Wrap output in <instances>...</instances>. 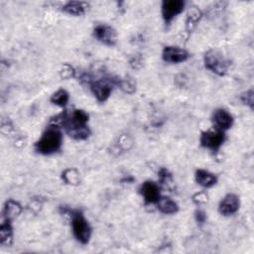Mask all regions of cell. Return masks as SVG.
I'll return each mask as SVG.
<instances>
[{
    "mask_svg": "<svg viewBox=\"0 0 254 254\" xmlns=\"http://www.w3.org/2000/svg\"><path fill=\"white\" fill-rule=\"evenodd\" d=\"M69 213L71 217V227L72 232H74L75 237L83 244H87L92 235V229L89 222L86 220V217L80 210H70L64 209V213Z\"/></svg>",
    "mask_w": 254,
    "mask_h": 254,
    "instance_id": "7a4b0ae2",
    "label": "cell"
},
{
    "mask_svg": "<svg viewBox=\"0 0 254 254\" xmlns=\"http://www.w3.org/2000/svg\"><path fill=\"white\" fill-rule=\"evenodd\" d=\"M140 193L147 204H156L160 197V187L152 181H147L142 184Z\"/></svg>",
    "mask_w": 254,
    "mask_h": 254,
    "instance_id": "9c48e42d",
    "label": "cell"
},
{
    "mask_svg": "<svg viewBox=\"0 0 254 254\" xmlns=\"http://www.w3.org/2000/svg\"><path fill=\"white\" fill-rule=\"evenodd\" d=\"M239 206H240L239 198L234 194H229L221 201L219 206V210L221 214L225 216H229L234 214L238 210Z\"/></svg>",
    "mask_w": 254,
    "mask_h": 254,
    "instance_id": "30bf717a",
    "label": "cell"
},
{
    "mask_svg": "<svg viewBox=\"0 0 254 254\" xmlns=\"http://www.w3.org/2000/svg\"><path fill=\"white\" fill-rule=\"evenodd\" d=\"M12 227L10 225V221L4 220V222L0 228V243L3 246H8L12 241Z\"/></svg>",
    "mask_w": 254,
    "mask_h": 254,
    "instance_id": "9a60e30c",
    "label": "cell"
},
{
    "mask_svg": "<svg viewBox=\"0 0 254 254\" xmlns=\"http://www.w3.org/2000/svg\"><path fill=\"white\" fill-rule=\"evenodd\" d=\"M21 211H22L21 206L17 202H14V201L10 200L6 203L5 208H4V211H3L4 220L11 221V220L14 219V217L19 215Z\"/></svg>",
    "mask_w": 254,
    "mask_h": 254,
    "instance_id": "2e32d148",
    "label": "cell"
},
{
    "mask_svg": "<svg viewBox=\"0 0 254 254\" xmlns=\"http://www.w3.org/2000/svg\"><path fill=\"white\" fill-rule=\"evenodd\" d=\"M69 95L68 92L66 90L61 89L53 93V95L51 96V102L56 105L64 107L69 102Z\"/></svg>",
    "mask_w": 254,
    "mask_h": 254,
    "instance_id": "e0dca14e",
    "label": "cell"
},
{
    "mask_svg": "<svg viewBox=\"0 0 254 254\" xmlns=\"http://www.w3.org/2000/svg\"><path fill=\"white\" fill-rule=\"evenodd\" d=\"M212 120H213V123L216 126V128L223 130V131L230 129L233 124L232 115L226 110H223V108L216 110L213 113Z\"/></svg>",
    "mask_w": 254,
    "mask_h": 254,
    "instance_id": "8fae6325",
    "label": "cell"
},
{
    "mask_svg": "<svg viewBox=\"0 0 254 254\" xmlns=\"http://www.w3.org/2000/svg\"><path fill=\"white\" fill-rule=\"evenodd\" d=\"M162 58L166 63L179 64L188 60L189 53L186 50L181 49L179 47L168 46L164 48Z\"/></svg>",
    "mask_w": 254,
    "mask_h": 254,
    "instance_id": "ba28073f",
    "label": "cell"
},
{
    "mask_svg": "<svg viewBox=\"0 0 254 254\" xmlns=\"http://www.w3.org/2000/svg\"><path fill=\"white\" fill-rule=\"evenodd\" d=\"M89 8V4L83 1H69L63 7V11L69 14L80 16L83 15L87 9Z\"/></svg>",
    "mask_w": 254,
    "mask_h": 254,
    "instance_id": "4fadbf2b",
    "label": "cell"
},
{
    "mask_svg": "<svg viewBox=\"0 0 254 254\" xmlns=\"http://www.w3.org/2000/svg\"><path fill=\"white\" fill-rule=\"evenodd\" d=\"M196 181L200 186L208 189V188H211L216 184L217 178L214 174L200 169L196 172Z\"/></svg>",
    "mask_w": 254,
    "mask_h": 254,
    "instance_id": "7c38bea8",
    "label": "cell"
},
{
    "mask_svg": "<svg viewBox=\"0 0 254 254\" xmlns=\"http://www.w3.org/2000/svg\"><path fill=\"white\" fill-rule=\"evenodd\" d=\"M63 179L67 184L78 185L80 183V174L76 169H67L63 173Z\"/></svg>",
    "mask_w": 254,
    "mask_h": 254,
    "instance_id": "ac0fdd59",
    "label": "cell"
},
{
    "mask_svg": "<svg viewBox=\"0 0 254 254\" xmlns=\"http://www.w3.org/2000/svg\"><path fill=\"white\" fill-rule=\"evenodd\" d=\"M201 144L202 146L210 149V150H217L219 149L224 141H225V133L223 130L213 129L205 131L201 135Z\"/></svg>",
    "mask_w": 254,
    "mask_h": 254,
    "instance_id": "5b68a950",
    "label": "cell"
},
{
    "mask_svg": "<svg viewBox=\"0 0 254 254\" xmlns=\"http://www.w3.org/2000/svg\"><path fill=\"white\" fill-rule=\"evenodd\" d=\"M193 201L196 203V204H205L208 202V196L205 194V193H198L194 196L193 198Z\"/></svg>",
    "mask_w": 254,
    "mask_h": 254,
    "instance_id": "7402d4cb",
    "label": "cell"
},
{
    "mask_svg": "<svg viewBox=\"0 0 254 254\" xmlns=\"http://www.w3.org/2000/svg\"><path fill=\"white\" fill-rule=\"evenodd\" d=\"M94 37L106 46H115L117 41L116 31L108 25L100 24L95 26L93 30Z\"/></svg>",
    "mask_w": 254,
    "mask_h": 254,
    "instance_id": "8992f818",
    "label": "cell"
},
{
    "mask_svg": "<svg viewBox=\"0 0 254 254\" xmlns=\"http://www.w3.org/2000/svg\"><path fill=\"white\" fill-rule=\"evenodd\" d=\"M205 66L217 76H225L229 69L230 63L225 56L216 50H209L204 57Z\"/></svg>",
    "mask_w": 254,
    "mask_h": 254,
    "instance_id": "3957f363",
    "label": "cell"
},
{
    "mask_svg": "<svg viewBox=\"0 0 254 254\" xmlns=\"http://www.w3.org/2000/svg\"><path fill=\"white\" fill-rule=\"evenodd\" d=\"M241 100L244 104L250 106V108H253V91L250 90L244 92L241 96Z\"/></svg>",
    "mask_w": 254,
    "mask_h": 254,
    "instance_id": "44dd1931",
    "label": "cell"
},
{
    "mask_svg": "<svg viewBox=\"0 0 254 254\" xmlns=\"http://www.w3.org/2000/svg\"><path fill=\"white\" fill-rule=\"evenodd\" d=\"M196 220L199 224H204L207 220V214L203 210H197L196 211Z\"/></svg>",
    "mask_w": 254,
    "mask_h": 254,
    "instance_id": "cb8c5ba5",
    "label": "cell"
},
{
    "mask_svg": "<svg viewBox=\"0 0 254 254\" xmlns=\"http://www.w3.org/2000/svg\"><path fill=\"white\" fill-rule=\"evenodd\" d=\"M156 204L158 209L165 214H173L179 210L177 203L169 198H160Z\"/></svg>",
    "mask_w": 254,
    "mask_h": 254,
    "instance_id": "5bb4252c",
    "label": "cell"
},
{
    "mask_svg": "<svg viewBox=\"0 0 254 254\" xmlns=\"http://www.w3.org/2000/svg\"><path fill=\"white\" fill-rule=\"evenodd\" d=\"M61 77L62 79L66 80V79H69V78H72L75 76V70L74 69H72L71 66L66 64L63 66V69H61Z\"/></svg>",
    "mask_w": 254,
    "mask_h": 254,
    "instance_id": "ffe728a7",
    "label": "cell"
},
{
    "mask_svg": "<svg viewBox=\"0 0 254 254\" xmlns=\"http://www.w3.org/2000/svg\"><path fill=\"white\" fill-rule=\"evenodd\" d=\"M185 2L182 0H165L162 3V16L166 24H169L177 15L184 10Z\"/></svg>",
    "mask_w": 254,
    "mask_h": 254,
    "instance_id": "52a82bcc",
    "label": "cell"
},
{
    "mask_svg": "<svg viewBox=\"0 0 254 254\" xmlns=\"http://www.w3.org/2000/svg\"><path fill=\"white\" fill-rule=\"evenodd\" d=\"M63 136L60 128L50 125L43 133L39 141L36 143V150L43 155H51L60 150L62 146Z\"/></svg>",
    "mask_w": 254,
    "mask_h": 254,
    "instance_id": "6da1fadb",
    "label": "cell"
},
{
    "mask_svg": "<svg viewBox=\"0 0 254 254\" xmlns=\"http://www.w3.org/2000/svg\"><path fill=\"white\" fill-rule=\"evenodd\" d=\"M115 80H110V79H102L98 81H93L92 80L91 82V89L96 97V99L100 102L105 101L108 97H110L112 92H113V87L115 84H117Z\"/></svg>",
    "mask_w": 254,
    "mask_h": 254,
    "instance_id": "277c9868",
    "label": "cell"
},
{
    "mask_svg": "<svg viewBox=\"0 0 254 254\" xmlns=\"http://www.w3.org/2000/svg\"><path fill=\"white\" fill-rule=\"evenodd\" d=\"M159 177H160V180L162 183H165V182H168V181L171 180V174L168 172V170L166 169H161L160 172H159Z\"/></svg>",
    "mask_w": 254,
    "mask_h": 254,
    "instance_id": "603a6c76",
    "label": "cell"
},
{
    "mask_svg": "<svg viewBox=\"0 0 254 254\" xmlns=\"http://www.w3.org/2000/svg\"><path fill=\"white\" fill-rule=\"evenodd\" d=\"M202 17V12L199 8L193 7L190 9L189 14H188V20H187V27L189 29H192L193 26H195L201 19Z\"/></svg>",
    "mask_w": 254,
    "mask_h": 254,
    "instance_id": "d6986e66",
    "label": "cell"
}]
</instances>
